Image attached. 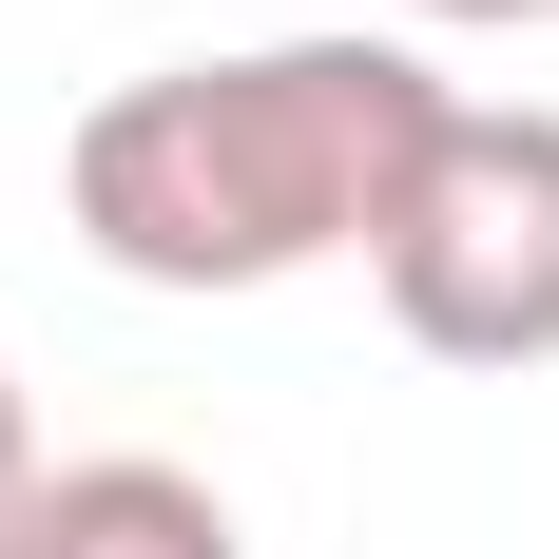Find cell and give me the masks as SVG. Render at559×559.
<instances>
[{
	"label": "cell",
	"mask_w": 559,
	"mask_h": 559,
	"mask_svg": "<svg viewBox=\"0 0 559 559\" xmlns=\"http://www.w3.org/2000/svg\"><path fill=\"white\" fill-rule=\"evenodd\" d=\"M444 116L463 97L405 39H251V58L116 78L78 116L58 193H78V251L116 289H289L329 251H386Z\"/></svg>",
	"instance_id": "cell-1"
},
{
	"label": "cell",
	"mask_w": 559,
	"mask_h": 559,
	"mask_svg": "<svg viewBox=\"0 0 559 559\" xmlns=\"http://www.w3.org/2000/svg\"><path fill=\"white\" fill-rule=\"evenodd\" d=\"M367 289H386V329L425 367H559V116L463 97L425 135V174H405Z\"/></svg>",
	"instance_id": "cell-2"
},
{
	"label": "cell",
	"mask_w": 559,
	"mask_h": 559,
	"mask_svg": "<svg viewBox=\"0 0 559 559\" xmlns=\"http://www.w3.org/2000/svg\"><path fill=\"white\" fill-rule=\"evenodd\" d=\"M0 559H251V521L155 444H97V463H39V502Z\"/></svg>",
	"instance_id": "cell-3"
},
{
	"label": "cell",
	"mask_w": 559,
	"mask_h": 559,
	"mask_svg": "<svg viewBox=\"0 0 559 559\" xmlns=\"http://www.w3.org/2000/svg\"><path fill=\"white\" fill-rule=\"evenodd\" d=\"M20 502H39V425H20V367H0V540H20Z\"/></svg>",
	"instance_id": "cell-4"
},
{
	"label": "cell",
	"mask_w": 559,
	"mask_h": 559,
	"mask_svg": "<svg viewBox=\"0 0 559 559\" xmlns=\"http://www.w3.org/2000/svg\"><path fill=\"white\" fill-rule=\"evenodd\" d=\"M405 20H463V39H521V20H559V0H405Z\"/></svg>",
	"instance_id": "cell-5"
}]
</instances>
